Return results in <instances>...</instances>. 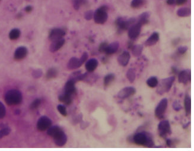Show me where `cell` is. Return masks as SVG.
Segmentation results:
<instances>
[{
  "instance_id": "obj_5",
  "label": "cell",
  "mask_w": 194,
  "mask_h": 151,
  "mask_svg": "<svg viewBox=\"0 0 194 151\" xmlns=\"http://www.w3.org/2000/svg\"><path fill=\"white\" fill-rule=\"evenodd\" d=\"M107 10L108 8L106 6H102L96 10L93 18L97 24H103L107 21L108 18Z\"/></svg>"
},
{
  "instance_id": "obj_16",
  "label": "cell",
  "mask_w": 194,
  "mask_h": 151,
  "mask_svg": "<svg viewBox=\"0 0 194 151\" xmlns=\"http://www.w3.org/2000/svg\"><path fill=\"white\" fill-rule=\"evenodd\" d=\"M130 60V54L128 51H124L118 58V63L122 66H126Z\"/></svg>"
},
{
  "instance_id": "obj_31",
  "label": "cell",
  "mask_w": 194,
  "mask_h": 151,
  "mask_svg": "<svg viewBox=\"0 0 194 151\" xmlns=\"http://www.w3.org/2000/svg\"><path fill=\"white\" fill-rule=\"evenodd\" d=\"M158 83H159L158 79H157L156 77H154V76L150 77L147 80V85L149 87L152 88H154L156 87L157 86Z\"/></svg>"
},
{
  "instance_id": "obj_4",
  "label": "cell",
  "mask_w": 194,
  "mask_h": 151,
  "mask_svg": "<svg viewBox=\"0 0 194 151\" xmlns=\"http://www.w3.org/2000/svg\"><path fill=\"white\" fill-rule=\"evenodd\" d=\"M136 20L134 18H131L130 19H125L123 17H119L116 20L115 24L118 28V31L119 33H122L124 31L129 29V28L132 24L135 23Z\"/></svg>"
},
{
  "instance_id": "obj_39",
  "label": "cell",
  "mask_w": 194,
  "mask_h": 151,
  "mask_svg": "<svg viewBox=\"0 0 194 151\" xmlns=\"http://www.w3.org/2000/svg\"><path fill=\"white\" fill-rule=\"evenodd\" d=\"M57 109L61 115H62L63 116H67V111L66 110V107L65 106L62 105H58L57 107Z\"/></svg>"
},
{
  "instance_id": "obj_9",
  "label": "cell",
  "mask_w": 194,
  "mask_h": 151,
  "mask_svg": "<svg viewBox=\"0 0 194 151\" xmlns=\"http://www.w3.org/2000/svg\"><path fill=\"white\" fill-rule=\"evenodd\" d=\"M142 25L139 23H134L129 28L128 31V36L131 40L136 39L139 35L141 32Z\"/></svg>"
},
{
  "instance_id": "obj_36",
  "label": "cell",
  "mask_w": 194,
  "mask_h": 151,
  "mask_svg": "<svg viewBox=\"0 0 194 151\" xmlns=\"http://www.w3.org/2000/svg\"><path fill=\"white\" fill-rule=\"evenodd\" d=\"M178 143V140L176 139H169L166 140V143L168 147H175L176 145Z\"/></svg>"
},
{
  "instance_id": "obj_42",
  "label": "cell",
  "mask_w": 194,
  "mask_h": 151,
  "mask_svg": "<svg viewBox=\"0 0 194 151\" xmlns=\"http://www.w3.org/2000/svg\"><path fill=\"white\" fill-rule=\"evenodd\" d=\"M108 46V43L106 42H103L101 43L99 47V51L101 53H105L106 48Z\"/></svg>"
},
{
  "instance_id": "obj_3",
  "label": "cell",
  "mask_w": 194,
  "mask_h": 151,
  "mask_svg": "<svg viewBox=\"0 0 194 151\" xmlns=\"http://www.w3.org/2000/svg\"><path fill=\"white\" fill-rule=\"evenodd\" d=\"M175 80V76H171L164 79H162L159 84L157 85L156 92L159 95H163L168 92L171 90Z\"/></svg>"
},
{
  "instance_id": "obj_41",
  "label": "cell",
  "mask_w": 194,
  "mask_h": 151,
  "mask_svg": "<svg viewBox=\"0 0 194 151\" xmlns=\"http://www.w3.org/2000/svg\"><path fill=\"white\" fill-rule=\"evenodd\" d=\"M172 107L173 110H175L176 111H179L182 108L181 104H180V103H179V101H178V100H175V101L173 102L172 104Z\"/></svg>"
},
{
  "instance_id": "obj_50",
  "label": "cell",
  "mask_w": 194,
  "mask_h": 151,
  "mask_svg": "<svg viewBox=\"0 0 194 151\" xmlns=\"http://www.w3.org/2000/svg\"><path fill=\"white\" fill-rule=\"evenodd\" d=\"M172 71H173V73H177L178 72V71L177 68H176V67H172Z\"/></svg>"
},
{
  "instance_id": "obj_34",
  "label": "cell",
  "mask_w": 194,
  "mask_h": 151,
  "mask_svg": "<svg viewBox=\"0 0 194 151\" xmlns=\"http://www.w3.org/2000/svg\"><path fill=\"white\" fill-rule=\"evenodd\" d=\"M144 0H133L131 3V6L132 8L138 9L141 7L144 4Z\"/></svg>"
},
{
  "instance_id": "obj_28",
  "label": "cell",
  "mask_w": 194,
  "mask_h": 151,
  "mask_svg": "<svg viewBox=\"0 0 194 151\" xmlns=\"http://www.w3.org/2000/svg\"><path fill=\"white\" fill-rule=\"evenodd\" d=\"M190 10L189 8H181L179 9L177 11V14L179 17H188L190 14Z\"/></svg>"
},
{
  "instance_id": "obj_32",
  "label": "cell",
  "mask_w": 194,
  "mask_h": 151,
  "mask_svg": "<svg viewBox=\"0 0 194 151\" xmlns=\"http://www.w3.org/2000/svg\"><path fill=\"white\" fill-rule=\"evenodd\" d=\"M127 78L131 83H133L135 79V73L134 69L130 68L127 73Z\"/></svg>"
},
{
  "instance_id": "obj_23",
  "label": "cell",
  "mask_w": 194,
  "mask_h": 151,
  "mask_svg": "<svg viewBox=\"0 0 194 151\" xmlns=\"http://www.w3.org/2000/svg\"><path fill=\"white\" fill-rule=\"evenodd\" d=\"M184 106L186 114L188 116L191 111V99L189 95H186L184 100Z\"/></svg>"
},
{
  "instance_id": "obj_20",
  "label": "cell",
  "mask_w": 194,
  "mask_h": 151,
  "mask_svg": "<svg viewBox=\"0 0 194 151\" xmlns=\"http://www.w3.org/2000/svg\"><path fill=\"white\" fill-rule=\"evenodd\" d=\"M98 66V61L95 58L90 59L86 63V68L88 72H93Z\"/></svg>"
},
{
  "instance_id": "obj_35",
  "label": "cell",
  "mask_w": 194,
  "mask_h": 151,
  "mask_svg": "<svg viewBox=\"0 0 194 151\" xmlns=\"http://www.w3.org/2000/svg\"><path fill=\"white\" fill-rule=\"evenodd\" d=\"M41 104V100L40 99H36L35 100H34L32 102V103L30 105V109L32 110H36L37 108H39V107L40 106Z\"/></svg>"
},
{
  "instance_id": "obj_13",
  "label": "cell",
  "mask_w": 194,
  "mask_h": 151,
  "mask_svg": "<svg viewBox=\"0 0 194 151\" xmlns=\"http://www.w3.org/2000/svg\"><path fill=\"white\" fill-rule=\"evenodd\" d=\"M191 73L190 70H185L181 71L178 75V81L184 85L187 84L190 81Z\"/></svg>"
},
{
  "instance_id": "obj_2",
  "label": "cell",
  "mask_w": 194,
  "mask_h": 151,
  "mask_svg": "<svg viewBox=\"0 0 194 151\" xmlns=\"http://www.w3.org/2000/svg\"><path fill=\"white\" fill-rule=\"evenodd\" d=\"M5 100L8 105H18L22 101L21 93L18 90H10L6 93Z\"/></svg>"
},
{
  "instance_id": "obj_10",
  "label": "cell",
  "mask_w": 194,
  "mask_h": 151,
  "mask_svg": "<svg viewBox=\"0 0 194 151\" xmlns=\"http://www.w3.org/2000/svg\"><path fill=\"white\" fill-rule=\"evenodd\" d=\"M53 139L54 140L55 143L58 146H64L67 142V137L62 130L57 133L53 137Z\"/></svg>"
},
{
  "instance_id": "obj_29",
  "label": "cell",
  "mask_w": 194,
  "mask_h": 151,
  "mask_svg": "<svg viewBox=\"0 0 194 151\" xmlns=\"http://www.w3.org/2000/svg\"><path fill=\"white\" fill-rule=\"evenodd\" d=\"M115 75L114 74L112 73H110L107 74L106 76L105 77L104 79V85L105 87H108V86H109L112 82L115 79Z\"/></svg>"
},
{
  "instance_id": "obj_48",
  "label": "cell",
  "mask_w": 194,
  "mask_h": 151,
  "mask_svg": "<svg viewBox=\"0 0 194 151\" xmlns=\"http://www.w3.org/2000/svg\"><path fill=\"white\" fill-rule=\"evenodd\" d=\"M167 3L169 5H174L175 4V0H167Z\"/></svg>"
},
{
  "instance_id": "obj_18",
  "label": "cell",
  "mask_w": 194,
  "mask_h": 151,
  "mask_svg": "<svg viewBox=\"0 0 194 151\" xmlns=\"http://www.w3.org/2000/svg\"><path fill=\"white\" fill-rule=\"evenodd\" d=\"M159 40V33L155 32L152 33V35L145 42V45L147 46H151L156 45Z\"/></svg>"
},
{
  "instance_id": "obj_45",
  "label": "cell",
  "mask_w": 194,
  "mask_h": 151,
  "mask_svg": "<svg viewBox=\"0 0 194 151\" xmlns=\"http://www.w3.org/2000/svg\"><path fill=\"white\" fill-rule=\"evenodd\" d=\"M88 57H89L88 54L86 52H85V53H83V54L82 55L81 57L80 58V64H81V66L87 60V59L88 58Z\"/></svg>"
},
{
  "instance_id": "obj_14",
  "label": "cell",
  "mask_w": 194,
  "mask_h": 151,
  "mask_svg": "<svg viewBox=\"0 0 194 151\" xmlns=\"http://www.w3.org/2000/svg\"><path fill=\"white\" fill-rule=\"evenodd\" d=\"M28 49L25 46L18 47L14 53V57L16 60H21L25 58L28 54Z\"/></svg>"
},
{
  "instance_id": "obj_46",
  "label": "cell",
  "mask_w": 194,
  "mask_h": 151,
  "mask_svg": "<svg viewBox=\"0 0 194 151\" xmlns=\"http://www.w3.org/2000/svg\"><path fill=\"white\" fill-rule=\"evenodd\" d=\"M188 0H175V4L181 6L187 2Z\"/></svg>"
},
{
  "instance_id": "obj_26",
  "label": "cell",
  "mask_w": 194,
  "mask_h": 151,
  "mask_svg": "<svg viewBox=\"0 0 194 151\" xmlns=\"http://www.w3.org/2000/svg\"><path fill=\"white\" fill-rule=\"evenodd\" d=\"M58 70L55 68H51L47 71L46 76L47 79H51L55 78L58 76Z\"/></svg>"
},
{
  "instance_id": "obj_7",
  "label": "cell",
  "mask_w": 194,
  "mask_h": 151,
  "mask_svg": "<svg viewBox=\"0 0 194 151\" xmlns=\"http://www.w3.org/2000/svg\"><path fill=\"white\" fill-rule=\"evenodd\" d=\"M168 100L166 98H163L161 99L155 110V115L159 119H161L166 112L167 107Z\"/></svg>"
},
{
  "instance_id": "obj_21",
  "label": "cell",
  "mask_w": 194,
  "mask_h": 151,
  "mask_svg": "<svg viewBox=\"0 0 194 151\" xmlns=\"http://www.w3.org/2000/svg\"><path fill=\"white\" fill-rule=\"evenodd\" d=\"M119 46V43L118 42H113L110 45H108L105 53L108 55L113 54L118 51Z\"/></svg>"
},
{
  "instance_id": "obj_12",
  "label": "cell",
  "mask_w": 194,
  "mask_h": 151,
  "mask_svg": "<svg viewBox=\"0 0 194 151\" xmlns=\"http://www.w3.org/2000/svg\"><path fill=\"white\" fill-rule=\"evenodd\" d=\"M65 32L62 29L59 28H56L52 29L49 35V39L50 41H54L61 38H63V37L65 35Z\"/></svg>"
},
{
  "instance_id": "obj_24",
  "label": "cell",
  "mask_w": 194,
  "mask_h": 151,
  "mask_svg": "<svg viewBox=\"0 0 194 151\" xmlns=\"http://www.w3.org/2000/svg\"><path fill=\"white\" fill-rule=\"evenodd\" d=\"M132 54L134 57H139L143 50V46L141 45H135L132 46Z\"/></svg>"
},
{
  "instance_id": "obj_11",
  "label": "cell",
  "mask_w": 194,
  "mask_h": 151,
  "mask_svg": "<svg viewBox=\"0 0 194 151\" xmlns=\"http://www.w3.org/2000/svg\"><path fill=\"white\" fill-rule=\"evenodd\" d=\"M136 90L133 87H126L120 90L118 93V97L120 99H126L130 96L134 95Z\"/></svg>"
},
{
  "instance_id": "obj_22",
  "label": "cell",
  "mask_w": 194,
  "mask_h": 151,
  "mask_svg": "<svg viewBox=\"0 0 194 151\" xmlns=\"http://www.w3.org/2000/svg\"><path fill=\"white\" fill-rule=\"evenodd\" d=\"M59 100L61 103H63L65 105H70L72 102V95H70L69 94L64 93V94L60 95L58 98Z\"/></svg>"
},
{
  "instance_id": "obj_19",
  "label": "cell",
  "mask_w": 194,
  "mask_h": 151,
  "mask_svg": "<svg viewBox=\"0 0 194 151\" xmlns=\"http://www.w3.org/2000/svg\"><path fill=\"white\" fill-rule=\"evenodd\" d=\"M81 66L80 59H78L76 57H72L71 58L68 63L67 67L69 70H74L77 68H79Z\"/></svg>"
},
{
  "instance_id": "obj_17",
  "label": "cell",
  "mask_w": 194,
  "mask_h": 151,
  "mask_svg": "<svg viewBox=\"0 0 194 151\" xmlns=\"http://www.w3.org/2000/svg\"><path fill=\"white\" fill-rule=\"evenodd\" d=\"M65 43V39L64 38H61L54 41H52V44L50 46V50L52 53L56 52L64 45Z\"/></svg>"
},
{
  "instance_id": "obj_33",
  "label": "cell",
  "mask_w": 194,
  "mask_h": 151,
  "mask_svg": "<svg viewBox=\"0 0 194 151\" xmlns=\"http://www.w3.org/2000/svg\"><path fill=\"white\" fill-rule=\"evenodd\" d=\"M72 2H73L74 8L76 10H78L80 9L81 6L86 3L87 0H72Z\"/></svg>"
},
{
  "instance_id": "obj_49",
  "label": "cell",
  "mask_w": 194,
  "mask_h": 151,
  "mask_svg": "<svg viewBox=\"0 0 194 151\" xmlns=\"http://www.w3.org/2000/svg\"><path fill=\"white\" fill-rule=\"evenodd\" d=\"M133 46H134V45H133V42L131 41H130L128 42V48H129L130 49H131V48H132Z\"/></svg>"
},
{
  "instance_id": "obj_27",
  "label": "cell",
  "mask_w": 194,
  "mask_h": 151,
  "mask_svg": "<svg viewBox=\"0 0 194 151\" xmlns=\"http://www.w3.org/2000/svg\"><path fill=\"white\" fill-rule=\"evenodd\" d=\"M62 129L59 126H58V125H55V126L50 127V128L47 129V134L53 137L57 133H58Z\"/></svg>"
},
{
  "instance_id": "obj_43",
  "label": "cell",
  "mask_w": 194,
  "mask_h": 151,
  "mask_svg": "<svg viewBox=\"0 0 194 151\" xmlns=\"http://www.w3.org/2000/svg\"><path fill=\"white\" fill-rule=\"evenodd\" d=\"M93 15H94V12L91 10H90L85 13L84 18L87 20H90L93 18Z\"/></svg>"
},
{
  "instance_id": "obj_47",
  "label": "cell",
  "mask_w": 194,
  "mask_h": 151,
  "mask_svg": "<svg viewBox=\"0 0 194 151\" xmlns=\"http://www.w3.org/2000/svg\"><path fill=\"white\" fill-rule=\"evenodd\" d=\"M33 10V7L30 6H27L26 8H25V11L27 13H30Z\"/></svg>"
},
{
  "instance_id": "obj_25",
  "label": "cell",
  "mask_w": 194,
  "mask_h": 151,
  "mask_svg": "<svg viewBox=\"0 0 194 151\" xmlns=\"http://www.w3.org/2000/svg\"><path fill=\"white\" fill-rule=\"evenodd\" d=\"M150 17V14L149 13L145 12L143 13L142 14H141L139 17L138 23L141 24L142 26L144 24H147L149 22V18Z\"/></svg>"
},
{
  "instance_id": "obj_38",
  "label": "cell",
  "mask_w": 194,
  "mask_h": 151,
  "mask_svg": "<svg viewBox=\"0 0 194 151\" xmlns=\"http://www.w3.org/2000/svg\"><path fill=\"white\" fill-rule=\"evenodd\" d=\"M6 113V109L4 105L0 102V119L5 117Z\"/></svg>"
},
{
  "instance_id": "obj_6",
  "label": "cell",
  "mask_w": 194,
  "mask_h": 151,
  "mask_svg": "<svg viewBox=\"0 0 194 151\" xmlns=\"http://www.w3.org/2000/svg\"><path fill=\"white\" fill-rule=\"evenodd\" d=\"M158 130L160 137L166 138L168 135L171 134V125L168 120H163L158 125Z\"/></svg>"
},
{
  "instance_id": "obj_8",
  "label": "cell",
  "mask_w": 194,
  "mask_h": 151,
  "mask_svg": "<svg viewBox=\"0 0 194 151\" xmlns=\"http://www.w3.org/2000/svg\"><path fill=\"white\" fill-rule=\"evenodd\" d=\"M52 125V121L46 116L40 117L37 123V129L38 130L43 132L47 130Z\"/></svg>"
},
{
  "instance_id": "obj_40",
  "label": "cell",
  "mask_w": 194,
  "mask_h": 151,
  "mask_svg": "<svg viewBox=\"0 0 194 151\" xmlns=\"http://www.w3.org/2000/svg\"><path fill=\"white\" fill-rule=\"evenodd\" d=\"M42 75V71L40 69H37L33 71L32 73L33 77L35 79H38L40 78Z\"/></svg>"
},
{
  "instance_id": "obj_52",
  "label": "cell",
  "mask_w": 194,
  "mask_h": 151,
  "mask_svg": "<svg viewBox=\"0 0 194 151\" xmlns=\"http://www.w3.org/2000/svg\"><path fill=\"white\" fill-rule=\"evenodd\" d=\"M27 1H29V0H27Z\"/></svg>"
},
{
  "instance_id": "obj_44",
  "label": "cell",
  "mask_w": 194,
  "mask_h": 151,
  "mask_svg": "<svg viewBox=\"0 0 194 151\" xmlns=\"http://www.w3.org/2000/svg\"><path fill=\"white\" fill-rule=\"evenodd\" d=\"M188 47L186 46H179L178 49V53L179 54H183L188 51Z\"/></svg>"
},
{
  "instance_id": "obj_30",
  "label": "cell",
  "mask_w": 194,
  "mask_h": 151,
  "mask_svg": "<svg viewBox=\"0 0 194 151\" xmlns=\"http://www.w3.org/2000/svg\"><path fill=\"white\" fill-rule=\"evenodd\" d=\"M20 31L18 29H14L11 30L9 33V38L11 40H16L20 36Z\"/></svg>"
},
{
  "instance_id": "obj_51",
  "label": "cell",
  "mask_w": 194,
  "mask_h": 151,
  "mask_svg": "<svg viewBox=\"0 0 194 151\" xmlns=\"http://www.w3.org/2000/svg\"><path fill=\"white\" fill-rule=\"evenodd\" d=\"M190 122H189V123H187V124H186V125H183V128H186V127H188V126H189V125L190 124Z\"/></svg>"
},
{
  "instance_id": "obj_53",
  "label": "cell",
  "mask_w": 194,
  "mask_h": 151,
  "mask_svg": "<svg viewBox=\"0 0 194 151\" xmlns=\"http://www.w3.org/2000/svg\"><path fill=\"white\" fill-rule=\"evenodd\" d=\"M0 1H1V0H0Z\"/></svg>"
},
{
  "instance_id": "obj_37",
  "label": "cell",
  "mask_w": 194,
  "mask_h": 151,
  "mask_svg": "<svg viewBox=\"0 0 194 151\" xmlns=\"http://www.w3.org/2000/svg\"><path fill=\"white\" fill-rule=\"evenodd\" d=\"M11 132V129L8 127H6L0 130V139L7 136Z\"/></svg>"
},
{
  "instance_id": "obj_1",
  "label": "cell",
  "mask_w": 194,
  "mask_h": 151,
  "mask_svg": "<svg viewBox=\"0 0 194 151\" xmlns=\"http://www.w3.org/2000/svg\"><path fill=\"white\" fill-rule=\"evenodd\" d=\"M132 141L138 145L144 146L149 148L154 147V142L152 136L147 132H139L136 133L132 137Z\"/></svg>"
},
{
  "instance_id": "obj_15",
  "label": "cell",
  "mask_w": 194,
  "mask_h": 151,
  "mask_svg": "<svg viewBox=\"0 0 194 151\" xmlns=\"http://www.w3.org/2000/svg\"><path fill=\"white\" fill-rule=\"evenodd\" d=\"M75 83L76 82L74 81L71 79H69L64 86V93L72 96L76 92Z\"/></svg>"
}]
</instances>
